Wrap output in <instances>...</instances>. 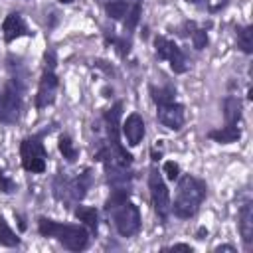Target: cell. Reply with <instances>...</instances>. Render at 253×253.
<instances>
[{
    "label": "cell",
    "instance_id": "26",
    "mask_svg": "<svg viewBox=\"0 0 253 253\" xmlns=\"http://www.w3.org/2000/svg\"><path fill=\"white\" fill-rule=\"evenodd\" d=\"M166 249H170V251H192V247H190V245H186V243H176V245L166 247Z\"/></svg>",
    "mask_w": 253,
    "mask_h": 253
},
{
    "label": "cell",
    "instance_id": "24",
    "mask_svg": "<svg viewBox=\"0 0 253 253\" xmlns=\"http://www.w3.org/2000/svg\"><path fill=\"white\" fill-rule=\"evenodd\" d=\"M164 174H166V178L168 180H178V176H180V166L174 162V160H166L164 162Z\"/></svg>",
    "mask_w": 253,
    "mask_h": 253
},
{
    "label": "cell",
    "instance_id": "11",
    "mask_svg": "<svg viewBox=\"0 0 253 253\" xmlns=\"http://www.w3.org/2000/svg\"><path fill=\"white\" fill-rule=\"evenodd\" d=\"M239 233L243 237V243L247 249L253 245V206L251 202L243 204L239 210Z\"/></svg>",
    "mask_w": 253,
    "mask_h": 253
},
{
    "label": "cell",
    "instance_id": "27",
    "mask_svg": "<svg viewBox=\"0 0 253 253\" xmlns=\"http://www.w3.org/2000/svg\"><path fill=\"white\" fill-rule=\"evenodd\" d=\"M213 251H215V253H221V251H231V253H235V247H233V245H217Z\"/></svg>",
    "mask_w": 253,
    "mask_h": 253
},
{
    "label": "cell",
    "instance_id": "3",
    "mask_svg": "<svg viewBox=\"0 0 253 253\" xmlns=\"http://www.w3.org/2000/svg\"><path fill=\"white\" fill-rule=\"evenodd\" d=\"M57 87H59V79L55 75V53L49 49L45 53V65H43V73H42L38 93H36V109H45L53 105Z\"/></svg>",
    "mask_w": 253,
    "mask_h": 253
},
{
    "label": "cell",
    "instance_id": "10",
    "mask_svg": "<svg viewBox=\"0 0 253 253\" xmlns=\"http://www.w3.org/2000/svg\"><path fill=\"white\" fill-rule=\"evenodd\" d=\"M121 130H123V134H125V138L130 146L140 144V140L144 138V121H142V117L138 113H130L125 119Z\"/></svg>",
    "mask_w": 253,
    "mask_h": 253
},
{
    "label": "cell",
    "instance_id": "9",
    "mask_svg": "<svg viewBox=\"0 0 253 253\" xmlns=\"http://www.w3.org/2000/svg\"><path fill=\"white\" fill-rule=\"evenodd\" d=\"M2 34H4V42L6 43H12L14 40L22 38V36H32V32L28 30L24 18L20 12H12L4 18L2 22Z\"/></svg>",
    "mask_w": 253,
    "mask_h": 253
},
{
    "label": "cell",
    "instance_id": "7",
    "mask_svg": "<svg viewBox=\"0 0 253 253\" xmlns=\"http://www.w3.org/2000/svg\"><path fill=\"white\" fill-rule=\"evenodd\" d=\"M154 51H156V57L158 59L170 63V67H172L174 73H186L188 71V67H190L188 57L182 51V47H178L172 40H168L164 36H156L154 38Z\"/></svg>",
    "mask_w": 253,
    "mask_h": 253
},
{
    "label": "cell",
    "instance_id": "17",
    "mask_svg": "<svg viewBox=\"0 0 253 253\" xmlns=\"http://www.w3.org/2000/svg\"><path fill=\"white\" fill-rule=\"evenodd\" d=\"M73 184V196H75V202H81L85 196H87V190L91 186V170H83V174H79L75 180H71Z\"/></svg>",
    "mask_w": 253,
    "mask_h": 253
},
{
    "label": "cell",
    "instance_id": "25",
    "mask_svg": "<svg viewBox=\"0 0 253 253\" xmlns=\"http://www.w3.org/2000/svg\"><path fill=\"white\" fill-rule=\"evenodd\" d=\"M0 190H2L4 194H12V192H16V182H14L12 178H8L2 170H0Z\"/></svg>",
    "mask_w": 253,
    "mask_h": 253
},
{
    "label": "cell",
    "instance_id": "15",
    "mask_svg": "<svg viewBox=\"0 0 253 253\" xmlns=\"http://www.w3.org/2000/svg\"><path fill=\"white\" fill-rule=\"evenodd\" d=\"M208 138H211L213 142H219V144H229V142H235L241 138V128L239 126H221L217 130H210L208 132Z\"/></svg>",
    "mask_w": 253,
    "mask_h": 253
},
{
    "label": "cell",
    "instance_id": "31",
    "mask_svg": "<svg viewBox=\"0 0 253 253\" xmlns=\"http://www.w3.org/2000/svg\"><path fill=\"white\" fill-rule=\"evenodd\" d=\"M186 2H192V4H200L202 0H186Z\"/></svg>",
    "mask_w": 253,
    "mask_h": 253
},
{
    "label": "cell",
    "instance_id": "16",
    "mask_svg": "<svg viewBox=\"0 0 253 253\" xmlns=\"http://www.w3.org/2000/svg\"><path fill=\"white\" fill-rule=\"evenodd\" d=\"M73 213H75V217H77L79 221H83V223L91 229L93 235H97V229H99V213H97L95 208H89V206H77Z\"/></svg>",
    "mask_w": 253,
    "mask_h": 253
},
{
    "label": "cell",
    "instance_id": "2",
    "mask_svg": "<svg viewBox=\"0 0 253 253\" xmlns=\"http://www.w3.org/2000/svg\"><path fill=\"white\" fill-rule=\"evenodd\" d=\"M38 231L43 237L57 239L69 251H83L89 245V231L83 225L61 223V221H55L49 217H40L38 219Z\"/></svg>",
    "mask_w": 253,
    "mask_h": 253
},
{
    "label": "cell",
    "instance_id": "19",
    "mask_svg": "<svg viewBox=\"0 0 253 253\" xmlns=\"http://www.w3.org/2000/svg\"><path fill=\"white\" fill-rule=\"evenodd\" d=\"M237 47L243 53L253 51V28L251 26H237Z\"/></svg>",
    "mask_w": 253,
    "mask_h": 253
},
{
    "label": "cell",
    "instance_id": "18",
    "mask_svg": "<svg viewBox=\"0 0 253 253\" xmlns=\"http://www.w3.org/2000/svg\"><path fill=\"white\" fill-rule=\"evenodd\" d=\"M148 91H150V97H152L154 105L168 103V101H174V99H176V89H174L172 85H164V87L150 85V87H148Z\"/></svg>",
    "mask_w": 253,
    "mask_h": 253
},
{
    "label": "cell",
    "instance_id": "30",
    "mask_svg": "<svg viewBox=\"0 0 253 253\" xmlns=\"http://www.w3.org/2000/svg\"><path fill=\"white\" fill-rule=\"evenodd\" d=\"M61 4H71V2H75V0H59Z\"/></svg>",
    "mask_w": 253,
    "mask_h": 253
},
{
    "label": "cell",
    "instance_id": "1",
    "mask_svg": "<svg viewBox=\"0 0 253 253\" xmlns=\"http://www.w3.org/2000/svg\"><path fill=\"white\" fill-rule=\"evenodd\" d=\"M206 194H208V186L204 180L192 174L178 176L176 196H174V204H170V211L180 219H190L198 213L202 202L206 200Z\"/></svg>",
    "mask_w": 253,
    "mask_h": 253
},
{
    "label": "cell",
    "instance_id": "14",
    "mask_svg": "<svg viewBox=\"0 0 253 253\" xmlns=\"http://www.w3.org/2000/svg\"><path fill=\"white\" fill-rule=\"evenodd\" d=\"M223 115L227 126H239L241 123V101L233 95L223 99Z\"/></svg>",
    "mask_w": 253,
    "mask_h": 253
},
{
    "label": "cell",
    "instance_id": "13",
    "mask_svg": "<svg viewBox=\"0 0 253 253\" xmlns=\"http://www.w3.org/2000/svg\"><path fill=\"white\" fill-rule=\"evenodd\" d=\"M51 190H53V196L55 200L63 202V204H75V196H73V184L71 180L65 176V174H57L51 182Z\"/></svg>",
    "mask_w": 253,
    "mask_h": 253
},
{
    "label": "cell",
    "instance_id": "6",
    "mask_svg": "<svg viewBox=\"0 0 253 253\" xmlns=\"http://www.w3.org/2000/svg\"><path fill=\"white\" fill-rule=\"evenodd\" d=\"M109 213L113 215V223H115L121 237H132V235L138 233V229H140V211L130 200L115 206L113 210H109Z\"/></svg>",
    "mask_w": 253,
    "mask_h": 253
},
{
    "label": "cell",
    "instance_id": "4",
    "mask_svg": "<svg viewBox=\"0 0 253 253\" xmlns=\"http://www.w3.org/2000/svg\"><path fill=\"white\" fill-rule=\"evenodd\" d=\"M20 158H22L24 170H28L32 174L45 172L47 152H45V146L42 142V134L28 136V138H24L20 142Z\"/></svg>",
    "mask_w": 253,
    "mask_h": 253
},
{
    "label": "cell",
    "instance_id": "8",
    "mask_svg": "<svg viewBox=\"0 0 253 253\" xmlns=\"http://www.w3.org/2000/svg\"><path fill=\"white\" fill-rule=\"evenodd\" d=\"M156 109H158L156 119H158L160 125H164L170 130H180L182 128V125H184V105L182 103H178L174 99V101L156 105Z\"/></svg>",
    "mask_w": 253,
    "mask_h": 253
},
{
    "label": "cell",
    "instance_id": "32",
    "mask_svg": "<svg viewBox=\"0 0 253 253\" xmlns=\"http://www.w3.org/2000/svg\"><path fill=\"white\" fill-rule=\"evenodd\" d=\"M128 2H142V0H128Z\"/></svg>",
    "mask_w": 253,
    "mask_h": 253
},
{
    "label": "cell",
    "instance_id": "12",
    "mask_svg": "<svg viewBox=\"0 0 253 253\" xmlns=\"http://www.w3.org/2000/svg\"><path fill=\"white\" fill-rule=\"evenodd\" d=\"M121 115H123V103H115L111 109L105 111L103 123L109 138H121Z\"/></svg>",
    "mask_w": 253,
    "mask_h": 253
},
{
    "label": "cell",
    "instance_id": "28",
    "mask_svg": "<svg viewBox=\"0 0 253 253\" xmlns=\"http://www.w3.org/2000/svg\"><path fill=\"white\" fill-rule=\"evenodd\" d=\"M0 123H4V97H2V91H0Z\"/></svg>",
    "mask_w": 253,
    "mask_h": 253
},
{
    "label": "cell",
    "instance_id": "29",
    "mask_svg": "<svg viewBox=\"0 0 253 253\" xmlns=\"http://www.w3.org/2000/svg\"><path fill=\"white\" fill-rule=\"evenodd\" d=\"M204 235H208V229L200 227V229H198V239H204Z\"/></svg>",
    "mask_w": 253,
    "mask_h": 253
},
{
    "label": "cell",
    "instance_id": "21",
    "mask_svg": "<svg viewBox=\"0 0 253 253\" xmlns=\"http://www.w3.org/2000/svg\"><path fill=\"white\" fill-rule=\"evenodd\" d=\"M57 146H59V152L63 154V158H65L67 162H75V160H77L79 150L75 148V144H73V140H71L69 134H61Z\"/></svg>",
    "mask_w": 253,
    "mask_h": 253
},
{
    "label": "cell",
    "instance_id": "20",
    "mask_svg": "<svg viewBox=\"0 0 253 253\" xmlns=\"http://www.w3.org/2000/svg\"><path fill=\"white\" fill-rule=\"evenodd\" d=\"M0 245L4 247H18L20 245V237L12 231V227L8 225V221L0 215Z\"/></svg>",
    "mask_w": 253,
    "mask_h": 253
},
{
    "label": "cell",
    "instance_id": "22",
    "mask_svg": "<svg viewBox=\"0 0 253 253\" xmlns=\"http://www.w3.org/2000/svg\"><path fill=\"white\" fill-rule=\"evenodd\" d=\"M105 38H107V42H109V43H113V45H115V49L119 51V55H121V57H125V55L130 51V42H128L126 38H117L115 34H109V32H105Z\"/></svg>",
    "mask_w": 253,
    "mask_h": 253
},
{
    "label": "cell",
    "instance_id": "5",
    "mask_svg": "<svg viewBox=\"0 0 253 253\" xmlns=\"http://www.w3.org/2000/svg\"><path fill=\"white\" fill-rule=\"evenodd\" d=\"M148 190H150V200H152V208L156 211V215L160 217L162 223L168 221L170 217V192L162 180V174L158 172L156 166H150V172H148Z\"/></svg>",
    "mask_w": 253,
    "mask_h": 253
},
{
    "label": "cell",
    "instance_id": "23",
    "mask_svg": "<svg viewBox=\"0 0 253 253\" xmlns=\"http://www.w3.org/2000/svg\"><path fill=\"white\" fill-rule=\"evenodd\" d=\"M190 38H192L196 49H204V47L208 45V32H206L204 28H198V26H196V28L192 30Z\"/></svg>",
    "mask_w": 253,
    "mask_h": 253
}]
</instances>
